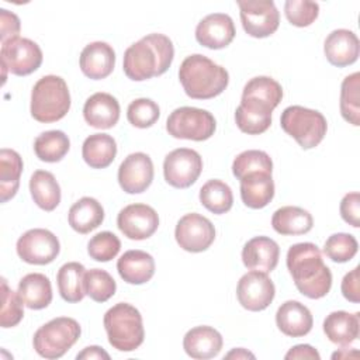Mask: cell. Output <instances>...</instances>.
Instances as JSON below:
<instances>
[{"mask_svg":"<svg viewBox=\"0 0 360 360\" xmlns=\"http://www.w3.org/2000/svg\"><path fill=\"white\" fill-rule=\"evenodd\" d=\"M17 255L28 264H49L59 255L58 238L48 229L34 228L24 232L17 240Z\"/></svg>","mask_w":360,"mask_h":360,"instance_id":"8fae6325","label":"cell"},{"mask_svg":"<svg viewBox=\"0 0 360 360\" xmlns=\"http://www.w3.org/2000/svg\"><path fill=\"white\" fill-rule=\"evenodd\" d=\"M360 73L354 72L346 76L340 86V114L349 124L360 125Z\"/></svg>","mask_w":360,"mask_h":360,"instance_id":"8d00e7d4","label":"cell"},{"mask_svg":"<svg viewBox=\"0 0 360 360\" xmlns=\"http://www.w3.org/2000/svg\"><path fill=\"white\" fill-rule=\"evenodd\" d=\"M271 226L277 233L284 236L304 235L312 229L314 218L301 207L285 205L274 211L271 217Z\"/></svg>","mask_w":360,"mask_h":360,"instance_id":"f1b7e54d","label":"cell"},{"mask_svg":"<svg viewBox=\"0 0 360 360\" xmlns=\"http://www.w3.org/2000/svg\"><path fill=\"white\" fill-rule=\"evenodd\" d=\"M359 249L356 238L350 233L339 232L330 235L323 245V253L335 263H346L352 260Z\"/></svg>","mask_w":360,"mask_h":360,"instance_id":"60d3db41","label":"cell"},{"mask_svg":"<svg viewBox=\"0 0 360 360\" xmlns=\"http://www.w3.org/2000/svg\"><path fill=\"white\" fill-rule=\"evenodd\" d=\"M86 269L79 262H69L60 266L56 274V283L60 297L68 302H79L84 298L83 277Z\"/></svg>","mask_w":360,"mask_h":360,"instance_id":"836d02e7","label":"cell"},{"mask_svg":"<svg viewBox=\"0 0 360 360\" xmlns=\"http://www.w3.org/2000/svg\"><path fill=\"white\" fill-rule=\"evenodd\" d=\"M357 354L359 353H352L350 354V352H347V350H345V349H340V352H335L333 354H332V359H346V357H357Z\"/></svg>","mask_w":360,"mask_h":360,"instance_id":"f5cc1de1","label":"cell"},{"mask_svg":"<svg viewBox=\"0 0 360 360\" xmlns=\"http://www.w3.org/2000/svg\"><path fill=\"white\" fill-rule=\"evenodd\" d=\"M174 238L183 250L200 253L212 245L215 239V228L204 215L191 212L179 219L174 229Z\"/></svg>","mask_w":360,"mask_h":360,"instance_id":"4fadbf2b","label":"cell"},{"mask_svg":"<svg viewBox=\"0 0 360 360\" xmlns=\"http://www.w3.org/2000/svg\"><path fill=\"white\" fill-rule=\"evenodd\" d=\"M202 170V159L198 152L179 148L166 155L163 174L167 184L176 188H187L197 181Z\"/></svg>","mask_w":360,"mask_h":360,"instance_id":"7c38bea8","label":"cell"},{"mask_svg":"<svg viewBox=\"0 0 360 360\" xmlns=\"http://www.w3.org/2000/svg\"><path fill=\"white\" fill-rule=\"evenodd\" d=\"M174 58L173 42L165 34L153 32L132 44L124 52L122 69L134 82L163 75Z\"/></svg>","mask_w":360,"mask_h":360,"instance_id":"7a4b0ae2","label":"cell"},{"mask_svg":"<svg viewBox=\"0 0 360 360\" xmlns=\"http://www.w3.org/2000/svg\"><path fill=\"white\" fill-rule=\"evenodd\" d=\"M276 287L267 273L250 270L240 277L236 287L239 304L252 312L266 309L274 300Z\"/></svg>","mask_w":360,"mask_h":360,"instance_id":"5bb4252c","label":"cell"},{"mask_svg":"<svg viewBox=\"0 0 360 360\" xmlns=\"http://www.w3.org/2000/svg\"><path fill=\"white\" fill-rule=\"evenodd\" d=\"M20 28H21L20 18L14 13H11L6 8H1L0 10V41H1V44L10 38L18 37Z\"/></svg>","mask_w":360,"mask_h":360,"instance_id":"7dc6e473","label":"cell"},{"mask_svg":"<svg viewBox=\"0 0 360 360\" xmlns=\"http://www.w3.org/2000/svg\"><path fill=\"white\" fill-rule=\"evenodd\" d=\"M22 159L13 150L3 148L0 150V201L6 202L13 198L20 187L22 173Z\"/></svg>","mask_w":360,"mask_h":360,"instance_id":"d6a6232c","label":"cell"},{"mask_svg":"<svg viewBox=\"0 0 360 360\" xmlns=\"http://www.w3.org/2000/svg\"><path fill=\"white\" fill-rule=\"evenodd\" d=\"M360 42L357 35L346 28L332 31L323 42V52L328 62L338 68L354 63L359 58Z\"/></svg>","mask_w":360,"mask_h":360,"instance_id":"d6986e66","label":"cell"},{"mask_svg":"<svg viewBox=\"0 0 360 360\" xmlns=\"http://www.w3.org/2000/svg\"><path fill=\"white\" fill-rule=\"evenodd\" d=\"M179 79L188 97L208 100L219 96L228 87L229 73L210 58L194 53L181 62Z\"/></svg>","mask_w":360,"mask_h":360,"instance_id":"3957f363","label":"cell"},{"mask_svg":"<svg viewBox=\"0 0 360 360\" xmlns=\"http://www.w3.org/2000/svg\"><path fill=\"white\" fill-rule=\"evenodd\" d=\"M117 226L128 239L143 240L156 232L159 215L148 204H129L118 212Z\"/></svg>","mask_w":360,"mask_h":360,"instance_id":"9a60e30c","label":"cell"},{"mask_svg":"<svg viewBox=\"0 0 360 360\" xmlns=\"http://www.w3.org/2000/svg\"><path fill=\"white\" fill-rule=\"evenodd\" d=\"M104 329L110 345L120 352L138 349L145 339L141 312L131 304L118 302L104 314Z\"/></svg>","mask_w":360,"mask_h":360,"instance_id":"277c9868","label":"cell"},{"mask_svg":"<svg viewBox=\"0 0 360 360\" xmlns=\"http://www.w3.org/2000/svg\"><path fill=\"white\" fill-rule=\"evenodd\" d=\"M287 360L290 359H312V360H319L321 356L316 349H314L311 345H297L291 347L285 356Z\"/></svg>","mask_w":360,"mask_h":360,"instance_id":"681fc988","label":"cell"},{"mask_svg":"<svg viewBox=\"0 0 360 360\" xmlns=\"http://www.w3.org/2000/svg\"><path fill=\"white\" fill-rule=\"evenodd\" d=\"M240 21L245 32L253 38L273 35L280 24V14L273 0H239Z\"/></svg>","mask_w":360,"mask_h":360,"instance_id":"30bf717a","label":"cell"},{"mask_svg":"<svg viewBox=\"0 0 360 360\" xmlns=\"http://www.w3.org/2000/svg\"><path fill=\"white\" fill-rule=\"evenodd\" d=\"M242 97L257 98L276 108L283 98V87L273 77L256 76L245 84Z\"/></svg>","mask_w":360,"mask_h":360,"instance_id":"f35d334b","label":"cell"},{"mask_svg":"<svg viewBox=\"0 0 360 360\" xmlns=\"http://www.w3.org/2000/svg\"><path fill=\"white\" fill-rule=\"evenodd\" d=\"M360 314L346 311H333L323 321V332L326 338L340 346H347L359 338Z\"/></svg>","mask_w":360,"mask_h":360,"instance_id":"4316f807","label":"cell"},{"mask_svg":"<svg viewBox=\"0 0 360 360\" xmlns=\"http://www.w3.org/2000/svg\"><path fill=\"white\" fill-rule=\"evenodd\" d=\"M284 14L290 24L308 27L318 18L319 4L308 0H287L284 3Z\"/></svg>","mask_w":360,"mask_h":360,"instance_id":"f6af8a7d","label":"cell"},{"mask_svg":"<svg viewBox=\"0 0 360 360\" xmlns=\"http://www.w3.org/2000/svg\"><path fill=\"white\" fill-rule=\"evenodd\" d=\"M120 277L128 284L148 283L155 274V260L143 250H128L117 262Z\"/></svg>","mask_w":360,"mask_h":360,"instance_id":"d4e9b609","label":"cell"},{"mask_svg":"<svg viewBox=\"0 0 360 360\" xmlns=\"http://www.w3.org/2000/svg\"><path fill=\"white\" fill-rule=\"evenodd\" d=\"M79 322L69 316H58L42 325L32 339L35 352L45 359L62 357L80 338Z\"/></svg>","mask_w":360,"mask_h":360,"instance_id":"52a82bcc","label":"cell"},{"mask_svg":"<svg viewBox=\"0 0 360 360\" xmlns=\"http://www.w3.org/2000/svg\"><path fill=\"white\" fill-rule=\"evenodd\" d=\"M217 128L214 115L197 107H179L170 112L166 121L169 135L177 139L188 141H207Z\"/></svg>","mask_w":360,"mask_h":360,"instance_id":"ba28073f","label":"cell"},{"mask_svg":"<svg viewBox=\"0 0 360 360\" xmlns=\"http://www.w3.org/2000/svg\"><path fill=\"white\" fill-rule=\"evenodd\" d=\"M340 217L349 225L360 226V194L357 191L347 193L340 201Z\"/></svg>","mask_w":360,"mask_h":360,"instance_id":"bcb514c9","label":"cell"},{"mask_svg":"<svg viewBox=\"0 0 360 360\" xmlns=\"http://www.w3.org/2000/svg\"><path fill=\"white\" fill-rule=\"evenodd\" d=\"M281 128L302 149L318 146L326 135L328 122L322 112L302 105L287 107L280 117Z\"/></svg>","mask_w":360,"mask_h":360,"instance_id":"8992f818","label":"cell"},{"mask_svg":"<svg viewBox=\"0 0 360 360\" xmlns=\"http://www.w3.org/2000/svg\"><path fill=\"white\" fill-rule=\"evenodd\" d=\"M117 155L115 139L108 134H93L82 146L83 160L93 169L108 167Z\"/></svg>","mask_w":360,"mask_h":360,"instance_id":"4dcf8cb0","label":"cell"},{"mask_svg":"<svg viewBox=\"0 0 360 360\" xmlns=\"http://www.w3.org/2000/svg\"><path fill=\"white\" fill-rule=\"evenodd\" d=\"M225 357L226 359H255V354L248 352L243 347H238V349H233L232 352H229Z\"/></svg>","mask_w":360,"mask_h":360,"instance_id":"816d5d0a","label":"cell"},{"mask_svg":"<svg viewBox=\"0 0 360 360\" xmlns=\"http://www.w3.org/2000/svg\"><path fill=\"white\" fill-rule=\"evenodd\" d=\"M222 336L212 326H195L190 329L183 339L184 352L198 360L215 357L222 349Z\"/></svg>","mask_w":360,"mask_h":360,"instance_id":"cb8c5ba5","label":"cell"},{"mask_svg":"<svg viewBox=\"0 0 360 360\" xmlns=\"http://www.w3.org/2000/svg\"><path fill=\"white\" fill-rule=\"evenodd\" d=\"M200 201L212 214H225L232 208L233 194L225 181L212 179L200 188Z\"/></svg>","mask_w":360,"mask_h":360,"instance_id":"d590c367","label":"cell"},{"mask_svg":"<svg viewBox=\"0 0 360 360\" xmlns=\"http://www.w3.org/2000/svg\"><path fill=\"white\" fill-rule=\"evenodd\" d=\"M83 288L84 294L93 301L105 302L115 294L117 284L108 271L103 269H91L84 273Z\"/></svg>","mask_w":360,"mask_h":360,"instance_id":"74e56055","label":"cell"},{"mask_svg":"<svg viewBox=\"0 0 360 360\" xmlns=\"http://www.w3.org/2000/svg\"><path fill=\"white\" fill-rule=\"evenodd\" d=\"M42 51L37 42L28 38L15 37L1 44V68L15 76L34 73L42 63Z\"/></svg>","mask_w":360,"mask_h":360,"instance_id":"9c48e42d","label":"cell"},{"mask_svg":"<svg viewBox=\"0 0 360 360\" xmlns=\"http://www.w3.org/2000/svg\"><path fill=\"white\" fill-rule=\"evenodd\" d=\"M255 172H264L271 174L273 172V162L271 158L257 149H250L239 153L232 163V173L238 180H242L246 174Z\"/></svg>","mask_w":360,"mask_h":360,"instance_id":"ab89813d","label":"cell"},{"mask_svg":"<svg viewBox=\"0 0 360 360\" xmlns=\"http://www.w3.org/2000/svg\"><path fill=\"white\" fill-rule=\"evenodd\" d=\"M79 63L83 75L89 79H105L114 70L115 52L107 42L96 41L83 48Z\"/></svg>","mask_w":360,"mask_h":360,"instance_id":"ffe728a7","label":"cell"},{"mask_svg":"<svg viewBox=\"0 0 360 360\" xmlns=\"http://www.w3.org/2000/svg\"><path fill=\"white\" fill-rule=\"evenodd\" d=\"M280 248L269 236H255L242 249V262L249 270L270 273L278 263Z\"/></svg>","mask_w":360,"mask_h":360,"instance_id":"44dd1931","label":"cell"},{"mask_svg":"<svg viewBox=\"0 0 360 360\" xmlns=\"http://www.w3.org/2000/svg\"><path fill=\"white\" fill-rule=\"evenodd\" d=\"M70 149V141L63 131L52 129L39 134L34 141L37 158L46 163H56L65 158Z\"/></svg>","mask_w":360,"mask_h":360,"instance_id":"e575fe53","label":"cell"},{"mask_svg":"<svg viewBox=\"0 0 360 360\" xmlns=\"http://www.w3.org/2000/svg\"><path fill=\"white\" fill-rule=\"evenodd\" d=\"M159 105L150 98H136L131 101L127 108V118L129 124L142 129L152 127L159 120Z\"/></svg>","mask_w":360,"mask_h":360,"instance_id":"ee69618b","label":"cell"},{"mask_svg":"<svg viewBox=\"0 0 360 360\" xmlns=\"http://www.w3.org/2000/svg\"><path fill=\"white\" fill-rule=\"evenodd\" d=\"M276 323L278 329L291 338H301L311 332L314 318L311 311L300 301H285L276 312Z\"/></svg>","mask_w":360,"mask_h":360,"instance_id":"603a6c76","label":"cell"},{"mask_svg":"<svg viewBox=\"0 0 360 360\" xmlns=\"http://www.w3.org/2000/svg\"><path fill=\"white\" fill-rule=\"evenodd\" d=\"M121 249V242L117 235L110 231L96 233L87 243V253L96 262L112 260Z\"/></svg>","mask_w":360,"mask_h":360,"instance_id":"7bdbcfd3","label":"cell"},{"mask_svg":"<svg viewBox=\"0 0 360 360\" xmlns=\"http://www.w3.org/2000/svg\"><path fill=\"white\" fill-rule=\"evenodd\" d=\"M239 181L242 201L249 208H264L274 197V181L269 173H249Z\"/></svg>","mask_w":360,"mask_h":360,"instance_id":"484cf974","label":"cell"},{"mask_svg":"<svg viewBox=\"0 0 360 360\" xmlns=\"http://www.w3.org/2000/svg\"><path fill=\"white\" fill-rule=\"evenodd\" d=\"M18 294L30 309H44L52 301V285L42 273L25 274L18 283Z\"/></svg>","mask_w":360,"mask_h":360,"instance_id":"f546056e","label":"cell"},{"mask_svg":"<svg viewBox=\"0 0 360 360\" xmlns=\"http://www.w3.org/2000/svg\"><path fill=\"white\" fill-rule=\"evenodd\" d=\"M70 108V93L66 82L56 75L41 77L31 91V115L38 122L49 124L62 120Z\"/></svg>","mask_w":360,"mask_h":360,"instance_id":"5b68a950","label":"cell"},{"mask_svg":"<svg viewBox=\"0 0 360 360\" xmlns=\"http://www.w3.org/2000/svg\"><path fill=\"white\" fill-rule=\"evenodd\" d=\"M30 191L34 202L44 211H53L60 202V187L48 170H35L30 179Z\"/></svg>","mask_w":360,"mask_h":360,"instance_id":"1f68e13d","label":"cell"},{"mask_svg":"<svg viewBox=\"0 0 360 360\" xmlns=\"http://www.w3.org/2000/svg\"><path fill=\"white\" fill-rule=\"evenodd\" d=\"M342 294L343 297L350 301L357 304L360 301V288H359V267H354L349 273L345 274L342 280Z\"/></svg>","mask_w":360,"mask_h":360,"instance_id":"c3c4849f","label":"cell"},{"mask_svg":"<svg viewBox=\"0 0 360 360\" xmlns=\"http://www.w3.org/2000/svg\"><path fill=\"white\" fill-rule=\"evenodd\" d=\"M83 117L93 128H112L120 120V103L110 93H94L84 103Z\"/></svg>","mask_w":360,"mask_h":360,"instance_id":"7402d4cb","label":"cell"},{"mask_svg":"<svg viewBox=\"0 0 360 360\" xmlns=\"http://www.w3.org/2000/svg\"><path fill=\"white\" fill-rule=\"evenodd\" d=\"M153 180V163L149 155L135 152L128 155L118 167V183L128 194L143 193Z\"/></svg>","mask_w":360,"mask_h":360,"instance_id":"2e32d148","label":"cell"},{"mask_svg":"<svg viewBox=\"0 0 360 360\" xmlns=\"http://www.w3.org/2000/svg\"><path fill=\"white\" fill-rule=\"evenodd\" d=\"M76 359L77 360L79 359L80 360L82 359H84V360H93V359H105V360H108L110 354L100 346H87L80 353H77Z\"/></svg>","mask_w":360,"mask_h":360,"instance_id":"f907efd6","label":"cell"},{"mask_svg":"<svg viewBox=\"0 0 360 360\" xmlns=\"http://www.w3.org/2000/svg\"><path fill=\"white\" fill-rule=\"evenodd\" d=\"M69 225L79 233H89L104 221V208L93 197H82L69 210Z\"/></svg>","mask_w":360,"mask_h":360,"instance_id":"83f0119b","label":"cell"},{"mask_svg":"<svg viewBox=\"0 0 360 360\" xmlns=\"http://www.w3.org/2000/svg\"><path fill=\"white\" fill-rule=\"evenodd\" d=\"M235 25L225 13H212L204 17L195 27V39L210 49H222L235 38Z\"/></svg>","mask_w":360,"mask_h":360,"instance_id":"e0dca14e","label":"cell"},{"mask_svg":"<svg viewBox=\"0 0 360 360\" xmlns=\"http://www.w3.org/2000/svg\"><path fill=\"white\" fill-rule=\"evenodd\" d=\"M274 107L270 104L252 98L242 97L240 104L235 111V121L238 128L248 135H259L271 125V112Z\"/></svg>","mask_w":360,"mask_h":360,"instance_id":"ac0fdd59","label":"cell"},{"mask_svg":"<svg viewBox=\"0 0 360 360\" xmlns=\"http://www.w3.org/2000/svg\"><path fill=\"white\" fill-rule=\"evenodd\" d=\"M22 300L18 291H13L7 285V280L1 278V312H0V325L1 328H13L18 325L24 316Z\"/></svg>","mask_w":360,"mask_h":360,"instance_id":"b9f144b4","label":"cell"},{"mask_svg":"<svg viewBox=\"0 0 360 360\" xmlns=\"http://www.w3.org/2000/svg\"><path fill=\"white\" fill-rule=\"evenodd\" d=\"M285 262L294 284L302 295L319 300L330 291L332 273L315 243L301 242L290 246Z\"/></svg>","mask_w":360,"mask_h":360,"instance_id":"6da1fadb","label":"cell"}]
</instances>
